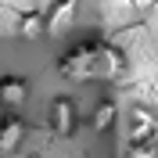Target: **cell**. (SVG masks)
I'll use <instances>...</instances> for the list:
<instances>
[{
    "instance_id": "3957f363",
    "label": "cell",
    "mask_w": 158,
    "mask_h": 158,
    "mask_svg": "<svg viewBox=\"0 0 158 158\" xmlns=\"http://www.w3.org/2000/svg\"><path fill=\"white\" fill-rule=\"evenodd\" d=\"M47 122L58 137H72L79 129V108L72 97H54L50 101V111H47Z\"/></svg>"
},
{
    "instance_id": "9c48e42d",
    "label": "cell",
    "mask_w": 158,
    "mask_h": 158,
    "mask_svg": "<svg viewBox=\"0 0 158 158\" xmlns=\"http://www.w3.org/2000/svg\"><path fill=\"white\" fill-rule=\"evenodd\" d=\"M126 158H158V140H148V144H129Z\"/></svg>"
},
{
    "instance_id": "5b68a950",
    "label": "cell",
    "mask_w": 158,
    "mask_h": 158,
    "mask_svg": "<svg viewBox=\"0 0 158 158\" xmlns=\"http://www.w3.org/2000/svg\"><path fill=\"white\" fill-rule=\"evenodd\" d=\"M29 101V79L25 76H0V108L18 111Z\"/></svg>"
},
{
    "instance_id": "7a4b0ae2",
    "label": "cell",
    "mask_w": 158,
    "mask_h": 158,
    "mask_svg": "<svg viewBox=\"0 0 158 158\" xmlns=\"http://www.w3.org/2000/svg\"><path fill=\"white\" fill-rule=\"evenodd\" d=\"M118 118L126 122V144H148L158 133V115H151V108H144V104H133Z\"/></svg>"
},
{
    "instance_id": "6da1fadb",
    "label": "cell",
    "mask_w": 158,
    "mask_h": 158,
    "mask_svg": "<svg viewBox=\"0 0 158 158\" xmlns=\"http://www.w3.org/2000/svg\"><path fill=\"white\" fill-rule=\"evenodd\" d=\"M58 72L72 83H115L126 72V54L108 40H83L61 54Z\"/></svg>"
},
{
    "instance_id": "277c9868",
    "label": "cell",
    "mask_w": 158,
    "mask_h": 158,
    "mask_svg": "<svg viewBox=\"0 0 158 158\" xmlns=\"http://www.w3.org/2000/svg\"><path fill=\"white\" fill-rule=\"evenodd\" d=\"M22 140H25V118L18 111L0 115V158H11L22 148Z\"/></svg>"
},
{
    "instance_id": "ba28073f",
    "label": "cell",
    "mask_w": 158,
    "mask_h": 158,
    "mask_svg": "<svg viewBox=\"0 0 158 158\" xmlns=\"http://www.w3.org/2000/svg\"><path fill=\"white\" fill-rule=\"evenodd\" d=\"M18 32L25 40H40V36H43V11H29V15L22 18V29Z\"/></svg>"
},
{
    "instance_id": "30bf717a",
    "label": "cell",
    "mask_w": 158,
    "mask_h": 158,
    "mask_svg": "<svg viewBox=\"0 0 158 158\" xmlns=\"http://www.w3.org/2000/svg\"><path fill=\"white\" fill-rule=\"evenodd\" d=\"M133 4H140V7H148V4H155V0H133Z\"/></svg>"
},
{
    "instance_id": "52a82bcc",
    "label": "cell",
    "mask_w": 158,
    "mask_h": 158,
    "mask_svg": "<svg viewBox=\"0 0 158 158\" xmlns=\"http://www.w3.org/2000/svg\"><path fill=\"white\" fill-rule=\"evenodd\" d=\"M115 122H118V104H115L111 97L97 101V104H94V115H90V126H94V133H108Z\"/></svg>"
},
{
    "instance_id": "8992f818",
    "label": "cell",
    "mask_w": 158,
    "mask_h": 158,
    "mask_svg": "<svg viewBox=\"0 0 158 158\" xmlns=\"http://www.w3.org/2000/svg\"><path fill=\"white\" fill-rule=\"evenodd\" d=\"M72 18H76V0H58V4L43 15V32L58 36V32H65V25H69Z\"/></svg>"
}]
</instances>
